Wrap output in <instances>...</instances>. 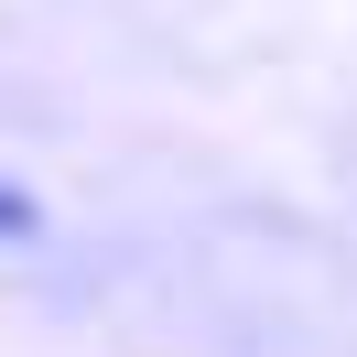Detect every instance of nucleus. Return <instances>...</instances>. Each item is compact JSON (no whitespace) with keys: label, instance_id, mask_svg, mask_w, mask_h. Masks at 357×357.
Segmentation results:
<instances>
[{"label":"nucleus","instance_id":"1","mask_svg":"<svg viewBox=\"0 0 357 357\" xmlns=\"http://www.w3.org/2000/svg\"><path fill=\"white\" fill-rule=\"evenodd\" d=\"M0 238H33V195L22 184H0Z\"/></svg>","mask_w":357,"mask_h":357}]
</instances>
